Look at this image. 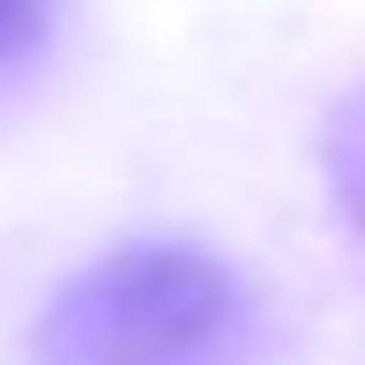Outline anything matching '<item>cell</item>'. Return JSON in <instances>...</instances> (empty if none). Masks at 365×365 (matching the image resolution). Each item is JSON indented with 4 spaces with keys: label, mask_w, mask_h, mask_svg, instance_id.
<instances>
[{
    "label": "cell",
    "mask_w": 365,
    "mask_h": 365,
    "mask_svg": "<svg viewBox=\"0 0 365 365\" xmlns=\"http://www.w3.org/2000/svg\"><path fill=\"white\" fill-rule=\"evenodd\" d=\"M254 298L202 246H120L53 291L30 365H246Z\"/></svg>",
    "instance_id": "obj_1"
},
{
    "label": "cell",
    "mask_w": 365,
    "mask_h": 365,
    "mask_svg": "<svg viewBox=\"0 0 365 365\" xmlns=\"http://www.w3.org/2000/svg\"><path fill=\"white\" fill-rule=\"evenodd\" d=\"M45 30H53V15H45L38 0H0V68L23 60V53H38Z\"/></svg>",
    "instance_id": "obj_2"
}]
</instances>
